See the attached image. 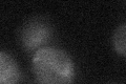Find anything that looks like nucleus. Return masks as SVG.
<instances>
[{"label": "nucleus", "mask_w": 126, "mask_h": 84, "mask_svg": "<svg viewBox=\"0 0 126 84\" xmlns=\"http://www.w3.org/2000/svg\"><path fill=\"white\" fill-rule=\"evenodd\" d=\"M32 70L38 82L65 84L74 81L75 65L69 55L55 46H42L32 59Z\"/></svg>", "instance_id": "nucleus-1"}, {"label": "nucleus", "mask_w": 126, "mask_h": 84, "mask_svg": "<svg viewBox=\"0 0 126 84\" xmlns=\"http://www.w3.org/2000/svg\"><path fill=\"white\" fill-rule=\"evenodd\" d=\"M52 29L42 19H32L24 24L21 31L20 41L23 47L29 50L40 49L50 39Z\"/></svg>", "instance_id": "nucleus-2"}, {"label": "nucleus", "mask_w": 126, "mask_h": 84, "mask_svg": "<svg viewBox=\"0 0 126 84\" xmlns=\"http://www.w3.org/2000/svg\"><path fill=\"white\" fill-rule=\"evenodd\" d=\"M21 70L16 60L10 54L0 50V84L19 82Z\"/></svg>", "instance_id": "nucleus-3"}, {"label": "nucleus", "mask_w": 126, "mask_h": 84, "mask_svg": "<svg viewBox=\"0 0 126 84\" xmlns=\"http://www.w3.org/2000/svg\"><path fill=\"white\" fill-rule=\"evenodd\" d=\"M125 36H126V25L125 23H122L121 25H119L116 29L115 34H113V37H112V44H113V47H115V50L119 55H121L122 57H124L126 53Z\"/></svg>", "instance_id": "nucleus-4"}]
</instances>
